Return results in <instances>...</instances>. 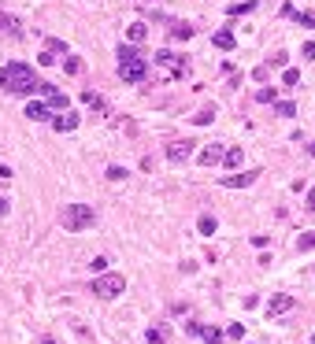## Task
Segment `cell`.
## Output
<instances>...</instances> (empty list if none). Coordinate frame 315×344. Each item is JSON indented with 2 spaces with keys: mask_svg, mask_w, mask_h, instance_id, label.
<instances>
[{
  "mask_svg": "<svg viewBox=\"0 0 315 344\" xmlns=\"http://www.w3.org/2000/svg\"><path fill=\"white\" fill-rule=\"evenodd\" d=\"M41 89L34 67L26 63H8L0 67V93H23V97H34V93Z\"/></svg>",
  "mask_w": 315,
  "mask_h": 344,
  "instance_id": "6da1fadb",
  "label": "cell"
},
{
  "mask_svg": "<svg viewBox=\"0 0 315 344\" xmlns=\"http://www.w3.org/2000/svg\"><path fill=\"white\" fill-rule=\"evenodd\" d=\"M59 222H63V230L78 233V230H89L93 222H97V211H93L89 204H67L59 211Z\"/></svg>",
  "mask_w": 315,
  "mask_h": 344,
  "instance_id": "7a4b0ae2",
  "label": "cell"
},
{
  "mask_svg": "<svg viewBox=\"0 0 315 344\" xmlns=\"http://www.w3.org/2000/svg\"><path fill=\"white\" fill-rule=\"evenodd\" d=\"M122 289H126L122 274H100L93 281V296H100V300H115V296H122Z\"/></svg>",
  "mask_w": 315,
  "mask_h": 344,
  "instance_id": "3957f363",
  "label": "cell"
},
{
  "mask_svg": "<svg viewBox=\"0 0 315 344\" xmlns=\"http://www.w3.org/2000/svg\"><path fill=\"white\" fill-rule=\"evenodd\" d=\"M297 307V296H286V292H278L267 300V318H282V315H289V311Z\"/></svg>",
  "mask_w": 315,
  "mask_h": 344,
  "instance_id": "277c9868",
  "label": "cell"
},
{
  "mask_svg": "<svg viewBox=\"0 0 315 344\" xmlns=\"http://www.w3.org/2000/svg\"><path fill=\"white\" fill-rule=\"evenodd\" d=\"M145 74H149L145 59H126V63H119V78H122V82H141Z\"/></svg>",
  "mask_w": 315,
  "mask_h": 344,
  "instance_id": "5b68a950",
  "label": "cell"
},
{
  "mask_svg": "<svg viewBox=\"0 0 315 344\" xmlns=\"http://www.w3.org/2000/svg\"><path fill=\"white\" fill-rule=\"evenodd\" d=\"M37 93H45V107H49V111H56V115H59V111H67V97H63L59 89H52V85H45V82H41Z\"/></svg>",
  "mask_w": 315,
  "mask_h": 344,
  "instance_id": "8992f818",
  "label": "cell"
},
{
  "mask_svg": "<svg viewBox=\"0 0 315 344\" xmlns=\"http://www.w3.org/2000/svg\"><path fill=\"white\" fill-rule=\"evenodd\" d=\"M256 178H260V170H241V174H230V178H219V181H223L226 189H248Z\"/></svg>",
  "mask_w": 315,
  "mask_h": 344,
  "instance_id": "52a82bcc",
  "label": "cell"
},
{
  "mask_svg": "<svg viewBox=\"0 0 315 344\" xmlns=\"http://www.w3.org/2000/svg\"><path fill=\"white\" fill-rule=\"evenodd\" d=\"M152 63H160V67H167V71H175V74H182V71H185V67H182V59H178L175 52H171V49H160V52L152 56Z\"/></svg>",
  "mask_w": 315,
  "mask_h": 344,
  "instance_id": "ba28073f",
  "label": "cell"
},
{
  "mask_svg": "<svg viewBox=\"0 0 315 344\" xmlns=\"http://www.w3.org/2000/svg\"><path fill=\"white\" fill-rule=\"evenodd\" d=\"M189 155H193V145H189V141H175V145H167V159L171 163H185Z\"/></svg>",
  "mask_w": 315,
  "mask_h": 344,
  "instance_id": "9c48e42d",
  "label": "cell"
},
{
  "mask_svg": "<svg viewBox=\"0 0 315 344\" xmlns=\"http://www.w3.org/2000/svg\"><path fill=\"white\" fill-rule=\"evenodd\" d=\"M0 37H19V19L8 11H0Z\"/></svg>",
  "mask_w": 315,
  "mask_h": 344,
  "instance_id": "30bf717a",
  "label": "cell"
},
{
  "mask_svg": "<svg viewBox=\"0 0 315 344\" xmlns=\"http://www.w3.org/2000/svg\"><path fill=\"white\" fill-rule=\"evenodd\" d=\"M52 126H56L59 133H71V130L78 126V115H74V111H59V115L52 119Z\"/></svg>",
  "mask_w": 315,
  "mask_h": 344,
  "instance_id": "8fae6325",
  "label": "cell"
},
{
  "mask_svg": "<svg viewBox=\"0 0 315 344\" xmlns=\"http://www.w3.org/2000/svg\"><path fill=\"white\" fill-rule=\"evenodd\" d=\"M200 163L204 167H215V163H223V145H208L200 152Z\"/></svg>",
  "mask_w": 315,
  "mask_h": 344,
  "instance_id": "7c38bea8",
  "label": "cell"
},
{
  "mask_svg": "<svg viewBox=\"0 0 315 344\" xmlns=\"http://www.w3.org/2000/svg\"><path fill=\"white\" fill-rule=\"evenodd\" d=\"M126 37H130V44H141L149 37V26L145 22H130V26H126Z\"/></svg>",
  "mask_w": 315,
  "mask_h": 344,
  "instance_id": "4fadbf2b",
  "label": "cell"
},
{
  "mask_svg": "<svg viewBox=\"0 0 315 344\" xmlns=\"http://www.w3.org/2000/svg\"><path fill=\"white\" fill-rule=\"evenodd\" d=\"M212 44H215V49H223V52H230L238 41H234V34H226V30H219V34L212 37Z\"/></svg>",
  "mask_w": 315,
  "mask_h": 344,
  "instance_id": "5bb4252c",
  "label": "cell"
},
{
  "mask_svg": "<svg viewBox=\"0 0 315 344\" xmlns=\"http://www.w3.org/2000/svg\"><path fill=\"white\" fill-rule=\"evenodd\" d=\"M241 155H245V148H226V152H223V163H226L230 170H238V167H241Z\"/></svg>",
  "mask_w": 315,
  "mask_h": 344,
  "instance_id": "9a60e30c",
  "label": "cell"
},
{
  "mask_svg": "<svg viewBox=\"0 0 315 344\" xmlns=\"http://www.w3.org/2000/svg\"><path fill=\"white\" fill-rule=\"evenodd\" d=\"M45 115H49V107H45V104H37V100H30V104H26V119H34V122H37V119H45Z\"/></svg>",
  "mask_w": 315,
  "mask_h": 344,
  "instance_id": "2e32d148",
  "label": "cell"
},
{
  "mask_svg": "<svg viewBox=\"0 0 315 344\" xmlns=\"http://www.w3.org/2000/svg\"><path fill=\"white\" fill-rule=\"evenodd\" d=\"M193 122H197V126H208V122H215V104H212V107H200V111L193 115Z\"/></svg>",
  "mask_w": 315,
  "mask_h": 344,
  "instance_id": "e0dca14e",
  "label": "cell"
},
{
  "mask_svg": "<svg viewBox=\"0 0 315 344\" xmlns=\"http://www.w3.org/2000/svg\"><path fill=\"white\" fill-rule=\"evenodd\" d=\"M311 248H315V230H308V233L297 237V252H311Z\"/></svg>",
  "mask_w": 315,
  "mask_h": 344,
  "instance_id": "ac0fdd59",
  "label": "cell"
},
{
  "mask_svg": "<svg viewBox=\"0 0 315 344\" xmlns=\"http://www.w3.org/2000/svg\"><path fill=\"white\" fill-rule=\"evenodd\" d=\"M189 37H193V26H185V22H178L171 30V41H189Z\"/></svg>",
  "mask_w": 315,
  "mask_h": 344,
  "instance_id": "d6986e66",
  "label": "cell"
},
{
  "mask_svg": "<svg viewBox=\"0 0 315 344\" xmlns=\"http://www.w3.org/2000/svg\"><path fill=\"white\" fill-rule=\"evenodd\" d=\"M197 230L204 233V237H212V233L219 230V222H215V218H212V215H204V218H200V222H197Z\"/></svg>",
  "mask_w": 315,
  "mask_h": 344,
  "instance_id": "ffe728a7",
  "label": "cell"
},
{
  "mask_svg": "<svg viewBox=\"0 0 315 344\" xmlns=\"http://www.w3.org/2000/svg\"><path fill=\"white\" fill-rule=\"evenodd\" d=\"M45 52H52V56H63V52H67V44H63L59 37H49V41H45Z\"/></svg>",
  "mask_w": 315,
  "mask_h": 344,
  "instance_id": "44dd1931",
  "label": "cell"
},
{
  "mask_svg": "<svg viewBox=\"0 0 315 344\" xmlns=\"http://www.w3.org/2000/svg\"><path fill=\"white\" fill-rule=\"evenodd\" d=\"M63 71H67V74H82V59H78V56H67V59H63Z\"/></svg>",
  "mask_w": 315,
  "mask_h": 344,
  "instance_id": "7402d4cb",
  "label": "cell"
},
{
  "mask_svg": "<svg viewBox=\"0 0 315 344\" xmlns=\"http://www.w3.org/2000/svg\"><path fill=\"white\" fill-rule=\"evenodd\" d=\"M275 111H278L282 119H293V115H297V107H293L289 100H278V104H275Z\"/></svg>",
  "mask_w": 315,
  "mask_h": 344,
  "instance_id": "603a6c76",
  "label": "cell"
},
{
  "mask_svg": "<svg viewBox=\"0 0 315 344\" xmlns=\"http://www.w3.org/2000/svg\"><path fill=\"white\" fill-rule=\"evenodd\" d=\"M200 337H204V344H219L223 340V330H204L200 326Z\"/></svg>",
  "mask_w": 315,
  "mask_h": 344,
  "instance_id": "cb8c5ba5",
  "label": "cell"
},
{
  "mask_svg": "<svg viewBox=\"0 0 315 344\" xmlns=\"http://www.w3.org/2000/svg\"><path fill=\"white\" fill-rule=\"evenodd\" d=\"M252 8H256V0H241V4H230L226 11L230 15H241V11H252Z\"/></svg>",
  "mask_w": 315,
  "mask_h": 344,
  "instance_id": "d4e9b609",
  "label": "cell"
},
{
  "mask_svg": "<svg viewBox=\"0 0 315 344\" xmlns=\"http://www.w3.org/2000/svg\"><path fill=\"white\" fill-rule=\"evenodd\" d=\"M126 59H141V56L130 49V44H119V63H126Z\"/></svg>",
  "mask_w": 315,
  "mask_h": 344,
  "instance_id": "484cf974",
  "label": "cell"
},
{
  "mask_svg": "<svg viewBox=\"0 0 315 344\" xmlns=\"http://www.w3.org/2000/svg\"><path fill=\"white\" fill-rule=\"evenodd\" d=\"M282 82H286V85H297V82H301V71H293V67H289L286 74H282Z\"/></svg>",
  "mask_w": 315,
  "mask_h": 344,
  "instance_id": "4316f807",
  "label": "cell"
},
{
  "mask_svg": "<svg viewBox=\"0 0 315 344\" xmlns=\"http://www.w3.org/2000/svg\"><path fill=\"white\" fill-rule=\"evenodd\" d=\"M256 100H260V104H275V89H260Z\"/></svg>",
  "mask_w": 315,
  "mask_h": 344,
  "instance_id": "83f0119b",
  "label": "cell"
},
{
  "mask_svg": "<svg viewBox=\"0 0 315 344\" xmlns=\"http://www.w3.org/2000/svg\"><path fill=\"white\" fill-rule=\"evenodd\" d=\"M122 178H126L122 167H108V181H122Z\"/></svg>",
  "mask_w": 315,
  "mask_h": 344,
  "instance_id": "f1b7e54d",
  "label": "cell"
},
{
  "mask_svg": "<svg viewBox=\"0 0 315 344\" xmlns=\"http://www.w3.org/2000/svg\"><path fill=\"white\" fill-rule=\"evenodd\" d=\"M82 100H86L89 107H100V97H97V93H93V89H86V93H82Z\"/></svg>",
  "mask_w": 315,
  "mask_h": 344,
  "instance_id": "f546056e",
  "label": "cell"
},
{
  "mask_svg": "<svg viewBox=\"0 0 315 344\" xmlns=\"http://www.w3.org/2000/svg\"><path fill=\"white\" fill-rule=\"evenodd\" d=\"M37 63H41V67H52V63H59V59H56L52 52H41V56H37Z\"/></svg>",
  "mask_w": 315,
  "mask_h": 344,
  "instance_id": "4dcf8cb0",
  "label": "cell"
},
{
  "mask_svg": "<svg viewBox=\"0 0 315 344\" xmlns=\"http://www.w3.org/2000/svg\"><path fill=\"white\" fill-rule=\"evenodd\" d=\"M286 63H289V56H286V52H275V59H271L267 67H286Z\"/></svg>",
  "mask_w": 315,
  "mask_h": 344,
  "instance_id": "1f68e13d",
  "label": "cell"
},
{
  "mask_svg": "<svg viewBox=\"0 0 315 344\" xmlns=\"http://www.w3.org/2000/svg\"><path fill=\"white\" fill-rule=\"evenodd\" d=\"M267 74H271V67H267V63H263V67H256V71H252V78H256V82H263Z\"/></svg>",
  "mask_w": 315,
  "mask_h": 344,
  "instance_id": "d6a6232c",
  "label": "cell"
},
{
  "mask_svg": "<svg viewBox=\"0 0 315 344\" xmlns=\"http://www.w3.org/2000/svg\"><path fill=\"white\" fill-rule=\"evenodd\" d=\"M301 56H304V59H315V41H308V44H304Z\"/></svg>",
  "mask_w": 315,
  "mask_h": 344,
  "instance_id": "836d02e7",
  "label": "cell"
},
{
  "mask_svg": "<svg viewBox=\"0 0 315 344\" xmlns=\"http://www.w3.org/2000/svg\"><path fill=\"white\" fill-rule=\"evenodd\" d=\"M226 333H230L234 340H241V337H245V326H230V330H226Z\"/></svg>",
  "mask_w": 315,
  "mask_h": 344,
  "instance_id": "e575fe53",
  "label": "cell"
},
{
  "mask_svg": "<svg viewBox=\"0 0 315 344\" xmlns=\"http://www.w3.org/2000/svg\"><path fill=\"white\" fill-rule=\"evenodd\" d=\"M149 344H163V333L160 330H149Z\"/></svg>",
  "mask_w": 315,
  "mask_h": 344,
  "instance_id": "d590c367",
  "label": "cell"
},
{
  "mask_svg": "<svg viewBox=\"0 0 315 344\" xmlns=\"http://www.w3.org/2000/svg\"><path fill=\"white\" fill-rule=\"evenodd\" d=\"M308 211H315V189L308 193Z\"/></svg>",
  "mask_w": 315,
  "mask_h": 344,
  "instance_id": "8d00e7d4",
  "label": "cell"
},
{
  "mask_svg": "<svg viewBox=\"0 0 315 344\" xmlns=\"http://www.w3.org/2000/svg\"><path fill=\"white\" fill-rule=\"evenodd\" d=\"M0 178H4V181H8V178H11V170H8V167H4V163H0Z\"/></svg>",
  "mask_w": 315,
  "mask_h": 344,
  "instance_id": "74e56055",
  "label": "cell"
},
{
  "mask_svg": "<svg viewBox=\"0 0 315 344\" xmlns=\"http://www.w3.org/2000/svg\"><path fill=\"white\" fill-rule=\"evenodd\" d=\"M0 215H8V200H0Z\"/></svg>",
  "mask_w": 315,
  "mask_h": 344,
  "instance_id": "f35d334b",
  "label": "cell"
},
{
  "mask_svg": "<svg viewBox=\"0 0 315 344\" xmlns=\"http://www.w3.org/2000/svg\"><path fill=\"white\" fill-rule=\"evenodd\" d=\"M37 344H56V340H49V337H41V340H37Z\"/></svg>",
  "mask_w": 315,
  "mask_h": 344,
  "instance_id": "ab89813d",
  "label": "cell"
},
{
  "mask_svg": "<svg viewBox=\"0 0 315 344\" xmlns=\"http://www.w3.org/2000/svg\"><path fill=\"white\" fill-rule=\"evenodd\" d=\"M311 155H315V145H311Z\"/></svg>",
  "mask_w": 315,
  "mask_h": 344,
  "instance_id": "60d3db41",
  "label": "cell"
},
{
  "mask_svg": "<svg viewBox=\"0 0 315 344\" xmlns=\"http://www.w3.org/2000/svg\"><path fill=\"white\" fill-rule=\"evenodd\" d=\"M311 344H315V333H311Z\"/></svg>",
  "mask_w": 315,
  "mask_h": 344,
  "instance_id": "b9f144b4",
  "label": "cell"
}]
</instances>
